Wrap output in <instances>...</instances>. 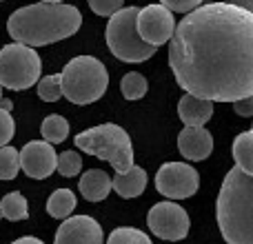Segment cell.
I'll return each mask as SVG.
<instances>
[{"label": "cell", "instance_id": "1", "mask_svg": "<svg viewBox=\"0 0 253 244\" xmlns=\"http://www.w3.org/2000/svg\"><path fill=\"white\" fill-rule=\"evenodd\" d=\"M175 82L200 100L238 102L253 96V13L224 2L193 9L169 40Z\"/></svg>", "mask_w": 253, "mask_h": 244}, {"label": "cell", "instance_id": "2", "mask_svg": "<svg viewBox=\"0 0 253 244\" xmlns=\"http://www.w3.org/2000/svg\"><path fill=\"white\" fill-rule=\"evenodd\" d=\"M83 25L78 7L65 2H36L20 7L7 20V31L18 44L44 47L74 36Z\"/></svg>", "mask_w": 253, "mask_h": 244}, {"label": "cell", "instance_id": "3", "mask_svg": "<svg viewBox=\"0 0 253 244\" xmlns=\"http://www.w3.org/2000/svg\"><path fill=\"white\" fill-rule=\"evenodd\" d=\"M215 218L227 244H253V178L233 166L215 202Z\"/></svg>", "mask_w": 253, "mask_h": 244}, {"label": "cell", "instance_id": "4", "mask_svg": "<svg viewBox=\"0 0 253 244\" xmlns=\"http://www.w3.org/2000/svg\"><path fill=\"white\" fill-rule=\"evenodd\" d=\"M109 87L107 67L93 56H78L67 62L60 74V91L74 105H91L100 100Z\"/></svg>", "mask_w": 253, "mask_h": 244}, {"label": "cell", "instance_id": "5", "mask_svg": "<svg viewBox=\"0 0 253 244\" xmlns=\"http://www.w3.org/2000/svg\"><path fill=\"white\" fill-rule=\"evenodd\" d=\"M74 142L80 151L107 160L116 169V173H126L133 166L131 138L123 126L114 124V122H105V124L83 131V133L76 135Z\"/></svg>", "mask_w": 253, "mask_h": 244}, {"label": "cell", "instance_id": "6", "mask_svg": "<svg viewBox=\"0 0 253 244\" xmlns=\"http://www.w3.org/2000/svg\"><path fill=\"white\" fill-rule=\"evenodd\" d=\"M138 7H123L116 11L107 22L105 38L109 44V51L123 62H144L156 53V47L142 42L135 29Z\"/></svg>", "mask_w": 253, "mask_h": 244}, {"label": "cell", "instance_id": "7", "mask_svg": "<svg viewBox=\"0 0 253 244\" xmlns=\"http://www.w3.org/2000/svg\"><path fill=\"white\" fill-rule=\"evenodd\" d=\"M42 62L36 49L9 42L0 49V87L25 91L40 80Z\"/></svg>", "mask_w": 253, "mask_h": 244}, {"label": "cell", "instance_id": "8", "mask_svg": "<svg viewBox=\"0 0 253 244\" xmlns=\"http://www.w3.org/2000/svg\"><path fill=\"white\" fill-rule=\"evenodd\" d=\"M200 175L187 162H165L156 173V189L169 200H184L196 196Z\"/></svg>", "mask_w": 253, "mask_h": 244}, {"label": "cell", "instance_id": "9", "mask_svg": "<svg viewBox=\"0 0 253 244\" xmlns=\"http://www.w3.org/2000/svg\"><path fill=\"white\" fill-rule=\"evenodd\" d=\"M147 224L151 229V233L160 240H169V242H178L184 240L191 227L187 211L175 202H158L149 209L147 213Z\"/></svg>", "mask_w": 253, "mask_h": 244}, {"label": "cell", "instance_id": "10", "mask_svg": "<svg viewBox=\"0 0 253 244\" xmlns=\"http://www.w3.org/2000/svg\"><path fill=\"white\" fill-rule=\"evenodd\" d=\"M135 29H138V36L142 38V42L158 49L173 38L175 31L173 13L167 7H162V4L142 7L138 11V18H135Z\"/></svg>", "mask_w": 253, "mask_h": 244}, {"label": "cell", "instance_id": "11", "mask_svg": "<svg viewBox=\"0 0 253 244\" xmlns=\"http://www.w3.org/2000/svg\"><path fill=\"white\" fill-rule=\"evenodd\" d=\"M18 158H20V169L34 180H44L56 171L58 153L44 140H31V142H27L18 151Z\"/></svg>", "mask_w": 253, "mask_h": 244}, {"label": "cell", "instance_id": "12", "mask_svg": "<svg viewBox=\"0 0 253 244\" xmlns=\"http://www.w3.org/2000/svg\"><path fill=\"white\" fill-rule=\"evenodd\" d=\"M102 227L91 215H74L58 227L53 244H102Z\"/></svg>", "mask_w": 253, "mask_h": 244}, {"label": "cell", "instance_id": "13", "mask_svg": "<svg viewBox=\"0 0 253 244\" xmlns=\"http://www.w3.org/2000/svg\"><path fill=\"white\" fill-rule=\"evenodd\" d=\"M178 151L187 160H207L213 151V135L205 126H184L178 135Z\"/></svg>", "mask_w": 253, "mask_h": 244}, {"label": "cell", "instance_id": "14", "mask_svg": "<svg viewBox=\"0 0 253 244\" xmlns=\"http://www.w3.org/2000/svg\"><path fill=\"white\" fill-rule=\"evenodd\" d=\"M178 116L184 126H205L213 116V102L184 93L178 102Z\"/></svg>", "mask_w": 253, "mask_h": 244}, {"label": "cell", "instance_id": "15", "mask_svg": "<svg viewBox=\"0 0 253 244\" xmlns=\"http://www.w3.org/2000/svg\"><path fill=\"white\" fill-rule=\"evenodd\" d=\"M111 189H116V193L125 200L142 196V191L147 189V171L133 164L126 173H116V178L111 180Z\"/></svg>", "mask_w": 253, "mask_h": 244}, {"label": "cell", "instance_id": "16", "mask_svg": "<svg viewBox=\"0 0 253 244\" xmlns=\"http://www.w3.org/2000/svg\"><path fill=\"white\" fill-rule=\"evenodd\" d=\"M78 187H80V193H83L84 200L100 202L109 196L111 178H109V173H105V171H100V169H89L87 173L80 178Z\"/></svg>", "mask_w": 253, "mask_h": 244}, {"label": "cell", "instance_id": "17", "mask_svg": "<svg viewBox=\"0 0 253 244\" xmlns=\"http://www.w3.org/2000/svg\"><path fill=\"white\" fill-rule=\"evenodd\" d=\"M231 151H233V160H236L238 169L245 175L253 178V131H245V133L236 135Z\"/></svg>", "mask_w": 253, "mask_h": 244}, {"label": "cell", "instance_id": "18", "mask_svg": "<svg viewBox=\"0 0 253 244\" xmlns=\"http://www.w3.org/2000/svg\"><path fill=\"white\" fill-rule=\"evenodd\" d=\"M76 209V196L71 189H56L47 200V213L56 220H67Z\"/></svg>", "mask_w": 253, "mask_h": 244}, {"label": "cell", "instance_id": "19", "mask_svg": "<svg viewBox=\"0 0 253 244\" xmlns=\"http://www.w3.org/2000/svg\"><path fill=\"white\" fill-rule=\"evenodd\" d=\"M0 215L11 222H20V220L29 218V204H27L25 196L20 191H11L2 198L0 202Z\"/></svg>", "mask_w": 253, "mask_h": 244}, {"label": "cell", "instance_id": "20", "mask_svg": "<svg viewBox=\"0 0 253 244\" xmlns=\"http://www.w3.org/2000/svg\"><path fill=\"white\" fill-rule=\"evenodd\" d=\"M40 133H42L44 142H49L51 147L53 144H60V142H65L67 135H69V122L58 114L47 116V118L42 120V124H40Z\"/></svg>", "mask_w": 253, "mask_h": 244}, {"label": "cell", "instance_id": "21", "mask_svg": "<svg viewBox=\"0 0 253 244\" xmlns=\"http://www.w3.org/2000/svg\"><path fill=\"white\" fill-rule=\"evenodd\" d=\"M120 89H123V96L126 98V100H140V98H144L149 84H147V78H144L142 74L131 71V74H126L123 78Z\"/></svg>", "mask_w": 253, "mask_h": 244}, {"label": "cell", "instance_id": "22", "mask_svg": "<svg viewBox=\"0 0 253 244\" xmlns=\"http://www.w3.org/2000/svg\"><path fill=\"white\" fill-rule=\"evenodd\" d=\"M107 244H153V242H151V238L144 231H140V229L120 227V229H116V231H111Z\"/></svg>", "mask_w": 253, "mask_h": 244}, {"label": "cell", "instance_id": "23", "mask_svg": "<svg viewBox=\"0 0 253 244\" xmlns=\"http://www.w3.org/2000/svg\"><path fill=\"white\" fill-rule=\"evenodd\" d=\"M20 171V158L18 149L13 147H0V180H13Z\"/></svg>", "mask_w": 253, "mask_h": 244}, {"label": "cell", "instance_id": "24", "mask_svg": "<svg viewBox=\"0 0 253 244\" xmlns=\"http://www.w3.org/2000/svg\"><path fill=\"white\" fill-rule=\"evenodd\" d=\"M83 169V160H80L78 151H62L56 160V171L65 178H74Z\"/></svg>", "mask_w": 253, "mask_h": 244}, {"label": "cell", "instance_id": "25", "mask_svg": "<svg viewBox=\"0 0 253 244\" xmlns=\"http://www.w3.org/2000/svg\"><path fill=\"white\" fill-rule=\"evenodd\" d=\"M38 96L40 100L44 102H56L62 98L60 91V74H51L47 78H40L38 80Z\"/></svg>", "mask_w": 253, "mask_h": 244}, {"label": "cell", "instance_id": "26", "mask_svg": "<svg viewBox=\"0 0 253 244\" xmlns=\"http://www.w3.org/2000/svg\"><path fill=\"white\" fill-rule=\"evenodd\" d=\"M89 7H91L93 13L98 16H105V18H111L116 11H120L125 4V0H87Z\"/></svg>", "mask_w": 253, "mask_h": 244}, {"label": "cell", "instance_id": "27", "mask_svg": "<svg viewBox=\"0 0 253 244\" xmlns=\"http://www.w3.org/2000/svg\"><path fill=\"white\" fill-rule=\"evenodd\" d=\"M13 133H16V122H13L11 114L0 109V147H7L11 142Z\"/></svg>", "mask_w": 253, "mask_h": 244}, {"label": "cell", "instance_id": "28", "mask_svg": "<svg viewBox=\"0 0 253 244\" xmlns=\"http://www.w3.org/2000/svg\"><path fill=\"white\" fill-rule=\"evenodd\" d=\"M162 2V7H167L171 13L173 11H178V13H191L193 9H198V7H202V2L205 0H160Z\"/></svg>", "mask_w": 253, "mask_h": 244}, {"label": "cell", "instance_id": "29", "mask_svg": "<svg viewBox=\"0 0 253 244\" xmlns=\"http://www.w3.org/2000/svg\"><path fill=\"white\" fill-rule=\"evenodd\" d=\"M233 111H236L238 116H242V118H251L253 116V96L233 102Z\"/></svg>", "mask_w": 253, "mask_h": 244}, {"label": "cell", "instance_id": "30", "mask_svg": "<svg viewBox=\"0 0 253 244\" xmlns=\"http://www.w3.org/2000/svg\"><path fill=\"white\" fill-rule=\"evenodd\" d=\"M224 4H233V7H240L245 11L253 13V0H222Z\"/></svg>", "mask_w": 253, "mask_h": 244}, {"label": "cell", "instance_id": "31", "mask_svg": "<svg viewBox=\"0 0 253 244\" xmlns=\"http://www.w3.org/2000/svg\"><path fill=\"white\" fill-rule=\"evenodd\" d=\"M11 244H44V242L38 240V238H34V236H25V238H18V240L11 242Z\"/></svg>", "mask_w": 253, "mask_h": 244}, {"label": "cell", "instance_id": "32", "mask_svg": "<svg viewBox=\"0 0 253 244\" xmlns=\"http://www.w3.org/2000/svg\"><path fill=\"white\" fill-rule=\"evenodd\" d=\"M11 107H13V102L11 100H0V109H4V111H9V114H11Z\"/></svg>", "mask_w": 253, "mask_h": 244}, {"label": "cell", "instance_id": "33", "mask_svg": "<svg viewBox=\"0 0 253 244\" xmlns=\"http://www.w3.org/2000/svg\"><path fill=\"white\" fill-rule=\"evenodd\" d=\"M40 2H51V4H58V2H62V0H40Z\"/></svg>", "mask_w": 253, "mask_h": 244}, {"label": "cell", "instance_id": "34", "mask_svg": "<svg viewBox=\"0 0 253 244\" xmlns=\"http://www.w3.org/2000/svg\"><path fill=\"white\" fill-rule=\"evenodd\" d=\"M0 100H2V87H0Z\"/></svg>", "mask_w": 253, "mask_h": 244}, {"label": "cell", "instance_id": "35", "mask_svg": "<svg viewBox=\"0 0 253 244\" xmlns=\"http://www.w3.org/2000/svg\"><path fill=\"white\" fill-rule=\"evenodd\" d=\"M0 218H2V215H0Z\"/></svg>", "mask_w": 253, "mask_h": 244}, {"label": "cell", "instance_id": "36", "mask_svg": "<svg viewBox=\"0 0 253 244\" xmlns=\"http://www.w3.org/2000/svg\"><path fill=\"white\" fill-rule=\"evenodd\" d=\"M0 2H2V0H0Z\"/></svg>", "mask_w": 253, "mask_h": 244}, {"label": "cell", "instance_id": "37", "mask_svg": "<svg viewBox=\"0 0 253 244\" xmlns=\"http://www.w3.org/2000/svg\"><path fill=\"white\" fill-rule=\"evenodd\" d=\"M251 131H253V129H251Z\"/></svg>", "mask_w": 253, "mask_h": 244}]
</instances>
